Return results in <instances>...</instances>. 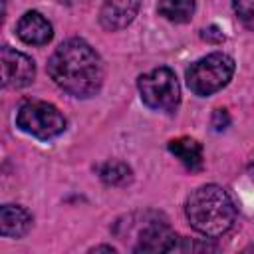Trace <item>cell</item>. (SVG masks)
Here are the masks:
<instances>
[{
	"label": "cell",
	"mask_w": 254,
	"mask_h": 254,
	"mask_svg": "<svg viewBox=\"0 0 254 254\" xmlns=\"http://www.w3.org/2000/svg\"><path fill=\"white\" fill-rule=\"evenodd\" d=\"M234 73V60L228 54L214 52L208 54L187 69V85L194 95L206 97L216 91H220Z\"/></svg>",
	"instance_id": "cell-3"
},
{
	"label": "cell",
	"mask_w": 254,
	"mask_h": 254,
	"mask_svg": "<svg viewBox=\"0 0 254 254\" xmlns=\"http://www.w3.org/2000/svg\"><path fill=\"white\" fill-rule=\"evenodd\" d=\"M16 125L36 137V139H54L65 131V117L60 109L48 101H24L16 113Z\"/></svg>",
	"instance_id": "cell-5"
},
{
	"label": "cell",
	"mask_w": 254,
	"mask_h": 254,
	"mask_svg": "<svg viewBox=\"0 0 254 254\" xmlns=\"http://www.w3.org/2000/svg\"><path fill=\"white\" fill-rule=\"evenodd\" d=\"M248 173H250V177L254 179V159H252V163H250V167H248Z\"/></svg>",
	"instance_id": "cell-18"
},
{
	"label": "cell",
	"mask_w": 254,
	"mask_h": 254,
	"mask_svg": "<svg viewBox=\"0 0 254 254\" xmlns=\"http://www.w3.org/2000/svg\"><path fill=\"white\" fill-rule=\"evenodd\" d=\"M194 8H196L194 0H159L157 2V12L175 24L189 22L194 14Z\"/></svg>",
	"instance_id": "cell-12"
},
{
	"label": "cell",
	"mask_w": 254,
	"mask_h": 254,
	"mask_svg": "<svg viewBox=\"0 0 254 254\" xmlns=\"http://www.w3.org/2000/svg\"><path fill=\"white\" fill-rule=\"evenodd\" d=\"M185 214L196 232L208 238H218L236 222V204L226 189L218 185H202L189 194Z\"/></svg>",
	"instance_id": "cell-2"
},
{
	"label": "cell",
	"mask_w": 254,
	"mask_h": 254,
	"mask_svg": "<svg viewBox=\"0 0 254 254\" xmlns=\"http://www.w3.org/2000/svg\"><path fill=\"white\" fill-rule=\"evenodd\" d=\"M99 177L105 185L121 187V185H127L131 181L133 173H131V167L123 161H107L99 167Z\"/></svg>",
	"instance_id": "cell-13"
},
{
	"label": "cell",
	"mask_w": 254,
	"mask_h": 254,
	"mask_svg": "<svg viewBox=\"0 0 254 254\" xmlns=\"http://www.w3.org/2000/svg\"><path fill=\"white\" fill-rule=\"evenodd\" d=\"M232 8L242 26L254 32V0H232Z\"/></svg>",
	"instance_id": "cell-14"
},
{
	"label": "cell",
	"mask_w": 254,
	"mask_h": 254,
	"mask_svg": "<svg viewBox=\"0 0 254 254\" xmlns=\"http://www.w3.org/2000/svg\"><path fill=\"white\" fill-rule=\"evenodd\" d=\"M16 36L28 46H46L54 36V28L40 12L28 10L16 24Z\"/></svg>",
	"instance_id": "cell-8"
},
{
	"label": "cell",
	"mask_w": 254,
	"mask_h": 254,
	"mask_svg": "<svg viewBox=\"0 0 254 254\" xmlns=\"http://www.w3.org/2000/svg\"><path fill=\"white\" fill-rule=\"evenodd\" d=\"M228 113H226V109H216L214 111V117H212V127L216 129V131H222V129H226V125H228Z\"/></svg>",
	"instance_id": "cell-16"
},
{
	"label": "cell",
	"mask_w": 254,
	"mask_h": 254,
	"mask_svg": "<svg viewBox=\"0 0 254 254\" xmlns=\"http://www.w3.org/2000/svg\"><path fill=\"white\" fill-rule=\"evenodd\" d=\"M48 73L58 87L73 97H93L103 85L101 58L81 38H69L54 50Z\"/></svg>",
	"instance_id": "cell-1"
},
{
	"label": "cell",
	"mask_w": 254,
	"mask_h": 254,
	"mask_svg": "<svg viewBox=\"0 0 254 254\" xmlns=\"http://www.w3.org/2000/svg\"><path fill=\"white\" fill-rule=\"evenodd\" d=\"M200 36H202V40H206V42H210V44H220V42H224V34H222L216 26L204 28Z\"/></svg>",
	"instance_id": "cell-15"
},
{
	"label": "cell",
	"mask_w": 254,
	"mask_h": 254,
	"mask_svg": "<svg viewBox=\"0 0 254 254\" xmlns=\"http://www.w3.org/2000/svg\"><path fill=\"white\" fill-rule=\"evenodd\" d=\"M32 226L30 212L20 204H4L0 208V232L4 238H22Z\"/></svg>",
	"instance_id": "cell-10"
},
{
	"label": "cell",
	"mask_w": 254,
	"mask_h": 254,
	"mask_svg": "<svg viewBox=\"0 0 254 254\" xmlns=\"http://www.w3.org/2000/svg\"><path fill=\"white\" fill-rule=\"evenodd\" d=\"M89 252H115L113 246H93Z\"/></svg>",
	"instance_id": "cell-17"
},
{
	"label": "cell",
	"mask_w": 254,
	"mask_h": 254,
	"mask_svg": "<svg viewBox=\"0 0 254 254\" xmlns=\"http://www.w3.org/2000/svg\"><path fill=\"white\" fill-rule=\"evenodd\" d=\"M139 12V0H105L99 10V24L109 30L117 32L127 28Z\"/></svg>",
	"instance_id": "cell-9"
},
{
	"label": "cell",
	"mask_w": 254,
	"mask_h": 254,
	"mask_svg": "<svg viewBox=\"0 0 254 254\" xmlns=\"http://www.w3.org/2000/svg\"><path fill=\"white\" fill-rule=\"evenodd\" d=\"M0 62H2V83L4 87L20 89L34 81L36 77V64L30 56L10 48L2 46L0 50Z\"/></svg>",
	"instance_id": "cell-6"
},
{
	"label": "cell",
	"mask_w": 254,
	"mask_h": 254,
	"mask_svg": "<svg viewBox=\"0 0 254 254\" xmlns=\"http://www.w3.org/2000/svg\"><path fill=\"white\" fill-rule=\"evenodd\" d=\"M169 151L189 169V171H200L202 169V147L198 141L190 137H179L169 141Z\"/></svg>",
	"instance_id": "cell-11"
},
{
	"label": "cell",
	"mask_w": 254,
	"mask_h": 254,
	"mask_svg": "<svg viewBox=\"0 0 254 254\" xmlns=\"http://www.w3.org/2000/svg\"><path fill=\"white\" fill-rule=\"evenodd\" d=\"M141 101L153 111L173 113L181 103V87L177 75L169 67H155L137 79Z\"/></svg>",
	"instance_id": "cell-4"
},
{
	"label": "cell",
	"mask_w": 254,
	"mask_h": 254,
	"mask_svg": "<svg viewBox=\"0 0 254 254\" xmlns=\"http://www.w3.org/2000/svg\"><path fill=\"white\" fill-rule=\"evenodd\" d=\"M181 238L171 230L167 222L149 220L137 236L133 252H173Z\"/></svg>",
	"instance_id": "cell-7"
}]
</instances>
